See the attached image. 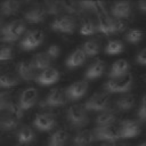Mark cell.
Returning a JSON list of instances; mask_svg holds the SVG:
<instances>
[{
    "mask_svg": "<svg viewBox=\"0 0 146 146\" xmlns=\"http://www.w3.org/2000/svg\"><path fill=\"white\" fill-rule=\"evenodd\" d=\"M21 7V2L19 1H14V0H9V1H5L1 3L0 10L1 14L5 16H10L13 14H15Z\"/></svg>",
    "mask_w": 146,
    "mask_h": 146,
    "instance_id": "obj_26",
    "label": "cell"
},
{
    "mask_svg": "<svg viewBox=\"0 0 146 146\" xmlns=\"http://www.w3.org/2000/svg\"><path fill=\"white\" fill-rule=\"evenodd\" d=\"M95 140L94 133L89 130H81L79 131L73 138L74 146H89Z\"/></svg>",
    "mask_w": 146,
    "mask_h": 146,
    "instance_id": "obj_22",
    "label": "cell"
},
{
    "mask_svg": "<svg viewBox=\"0 0 146 146\" xmlns=\"http://www.w3.org/2000/svg\"><path fill=\"white\" fill-rule=\"evenodd\" d=\"M138 146H146V141H145V143H141V144L138 145Z\"/></svg>",
    "mask_w": 146,
    "mask_h": 146,
    "instance_id": "obj_43",
    "label": "cell"
},
{
    "mask_svg": "<svg viewBox=\"0 0 146 146\" xmlns=\"http://www.w3.org/2000/svg\"><path fill=\"white\" fill-rule=\"evenodd\" d=\"M94 138L96 140L103 141H115L120 137V127L116 124H111L106 127H97L94 131Z\"/></svg>",
    "mask_w": 146,
    "mask_h": 146,
    "instance_id": "obj_5",
    "label": "cell"
},
{
    "mask_svg": "<svg viewBox=\"0 0 146 146\" xmlns=\"http://www.w3.org/2000/svg\"><path fill=\"white\" fill-rule=\"evenodd\" d=\"M128 70H129V63L125 59H119L113 63L111 71L108 73V76L111 79L121 78V76L128 74Z\"/></svg>",
    "mask_w": 146,
    "mask_h": 146,
    "instance_id": "obj_18",
    "label": "cell"
},
{
    "mask_svg": "<svg viewBox=\"0 0 146 146\" xmlns=\"http://www.w3.org/2000/svg\"><path fill=\"white\" fill-rule=\"evenodd\" d=\"M17 72L19 74V76L23 80H25V81H32V80L36 79V76H35V70L31 65L30 62H26V60L19 62L18 65H17Z\"/></svg>",
    "mask_w": 146,
    "mask_h": 146,
    "instance_id": "obj_19",
    "label": "cell"
},
{
    "mask_svg": "<svg viewBox=\"0 0 146 146\" xmlns=\"http://www.w3.org/2000/svg\"><path fill=\"white\" fill-rule=\"evenodd\" d=\"M67 120L72 127L83 128L88 124L87 111L81 105H72L67 110Z\"/></svg>",
    "mask_w": 146,
    "mask_h": 146,
    "instance_id": "obj_4",
    "label": "cell"
},
{
    "mask_svg": "<svg viewBox=\"0 0 146 146\" xmlns=\"http://www.w3.org/2000/svg\"><path fill=\"white\" fill-rule=\"evenodd\" d=\"M19 79L14 73H6L0 75V87L1 88H10L13 86L18 84Z\"/></svg>",
    "mask_w": 146,
    "mask_h": 146,
    "instance_id": "obj_29",
    "label": "cell"
},
{
    "mask_svg": "<svg viewBox=\"0 0 146 146\" xmlns=\"http://www.w3.org/2000/svg\"><path fill=\"white\" fill-rule=\"evenodd\" d=\"M67 139H68V132L64 129H59L51 135L48 146H64Z\"/></svg>",
    "mask_w": 146,
    "mask_h": 146,
    "instance_id": "obj_25",
    "label": "cell"
},
{
    "mask_svg": "<svg viewBox=\"0 0 146 146\" xmlns=\"http://www.w3.org/2000/svg\"><path fill=\"white\" fill-rule=\"evenodd\" d=\"M25 31V23L22 19H16L7 25H5L1 30V41L5 42H14L16 41Z\"/></svg>",
    "mask_w": 146,
    "mask_h": 146,
    "instance_id": "obj_1",
    "label": "cell"
},
{
    "mask_svg": "<svg viewBox=\"0 0 146 146\" xmlns=\"http://www.w3.org/2000/svg\"><path fill=\"white\" fill-rule=\"evenodd\" d=\"M86 58L87 56L82 50V48H78L66 58V66L68 68H76L83 65V63L86 62Z\"/></svg>",
    "mask_w": 146,
    "mask_h": 146,
    "instance_id": "obj_17",
    "label": "cell"
},
{
    "mask_svg": "<svg viewBox=\"0 0 146 146\" xmlns=\"http://www.w3.org/2000/svg\"><path fill=\"white\" fill-rule=\"evenodd\" d=\"M138 8L141 13H146V0L144 1H139L138 2Z\"/></svg>",
    "mask_w": 146,
    "mask_h": 146,
    "instance_id": "obj_40",
    "label": "cell"
},
{
    "mask_svg": "<svg viewBox=\"0 0 146 146\" xmlns=\"http://www.w3.org/2000/svg\"><path fill=\"white\" fill-rule=\"evenodd\" d=\"M17 139L21 144H29L34 139V132L30 127L23 125L17 133Z\"/></svg>",
    "mask_w": 146,
    "mask_h": 146,
    "instance_id": "obj_27",
    "label": "cell"
},
{
    "mask_svg": "<svg viewBox=\"0 0 146 146\" xmlns=\"http://www.w3.org/2000/svg\"><path fill=\"white\" fill-rule=\"evenodd\" d=\"M2 30V18H1V16H0V31Z\"/></svg>",
    "mask_w": 146,
    "mask_h": 146,
    "instance_id": "obj_42",
    "label": "cell"
},
{
    "mask_svg": "<svg viewBox=\"0 0 146 146\" xmlns=\"http://www.w3.org/2000/svg\"><path fill=\"white\" fill-rule=\"evenodd\" d=\"M124 49V46L121 41L119 40H112L110 41L106 47H105V52L107 55H116V54H120L122 52Z\"/></svg>",
    "mask_w": 146,
    "mask_h": 146,
    "instance_id": "obj_32",
    "label": "cell"
},
{
    "mask_svg": "<svg viewBox=\"0 0 146 146\" xmlns=\"http://www.w3.org/2000/svg\"><path fill=\"white\" fill-rule=\"evenodd\" d=\"M48 14L51 15H58L62 11H64V6L63 2H58V1H52V2H47V8H46Z\"/></svg>",
    "mask_w": 146,
    "mask_h": 146,
    "instance_id": "obj_34",
    "label": "cell"
},
{
    "mask_svg": "<svg viewBox=\"0 0 146 146\" xmlns=\"http://www.w3.org/2000/svg\"><path fill=\"white\" fill-rule=\"evenodd\" d=\"M65 100H66L65 90L60 88H55L49 92L47 98L41 103V106H50V107L62 106L65 104Z\"/></svg>",
    "mask_w": 146,
    "mask_h": 146,
    "instance_id": "obj_10",
    "label": "cell"
},
{
    "mask_svg": "<svg viewBox=\"0 0 146 146\" xmlns=\"http://www.w3.org/2000/svg\"><path fill=\"white\" fill-rule=\"evenodd\" d=\"M43 32L40 30H33L26 33L24 39L21 41L19 46L23 50H32L39 47L43 41Z\"/></svg>",
    "mask_w": 146,
    "mask_h": 146,
    "instance_id": "obj_6",
    "label": "cell"
},
{
    "mask_svg": "<svg viewBox=\"0 0 146 146\" xmlns=\"http://www.w3.org/2000/svg\"><path fill=\"white\" fill-rule=\"evenodd\" d=\"M135 96L131 94H124L116 99V108L122 112H128L135 106Z\"/></svg>",
    "mask_w": 146,
    "mask_h": 146,
    "instance_id": "obj_23",
    "label": "cell"
},
{
    "mask_svg": "<svg viewBox=\"0 0 146 146\" xmlns=\"http://www.w3.org/2000/svg\"><path fill=\"white\" fill-rule=\"evenodd\" d=\"M82 50L84 51L87 57H94L99 51V43L96 40H89V41L83 43Z\"/></svg>",
    "mask_w": 146,
    "mask_h": 146,
    "instance_id": "obj_30",
    "label": "cell"
},
{
    "mask_svg": "<svg viewBox=\"0 0 146 146\" xmlns=\"http://www.w3.org/2000/svg\"><path fill=\"white\" fill-rule=\"evenodd\" d=\"M31 65L34 67V70H42L44 71L46 68L50 67V63H51V58L47 55V52H39L36 55H34V57L32 58V60L30 62Z\"/></svg>",
    "mask_w": 146,
    "mask_h": 146,
    "instance_id": "obj_20",
    "label": "cell"
},
{
    "mask_svg": "<svg viewBox=\"0 0 146 146\" xmlns=\"http://www.w3.org/2000/svg\"><path fill=\"white\" fill-rule=\"evenodd\" d=\"M138 116L141 121H146V96L143 97L141 105L138 110Z\"/></svg>",
    "mask_w": 146,
    "mask_h": 146,
    "instance_id": "obj_38",
    "label": "cell"
},
{
    "mask_svg": "<svg viewBox=\"0 0 146 146\" xmlns=\"http://www.w3.org/2000/svg\"><path fill=\"white\" fill-rule=\"evenodd\" d=\"M58 79H59V72L54 67H49V68H46L44 71H42L36 76L35 80L41 86H50V84L57 82Z\"/></svg>",
    "mask_w": 146,
    "mask_h": 146,
    "instance_id": "obj_13",
    "label": "cell"
},
{
    "mask_svg": "<svg viewBox=\"0 0 146 146\" xmlns=\"http://www.w3.org/2000/svg\"><path fill=\"white\" fill-rule=\"evenodd\" d=\"M13 57V49L8 46H0V60H7Z\"/></svg>",
    "mask_w": 146,
    "mask_h": 146,
    "instance_id": "obj_35",
    "label": "cell"
},
{
    "mask_svg": "<svg viewBox=\"0 0 146 146\" xmlns=\"http://www.w3.org/2000/svg\"><path fill=\"white\" fill-rule=\"evenodd\" d=\"M131 3L128 1H119L115 2L111 9L112 15L116 19H124L129 18L131 15Z\"/></svg>",
    "mask_w": 146,
    "mask_h": 146,
    "instance_id": "obj_14",
    "label": "cell"
},
{
    "mask_svg": "<svg viewBox=\"0 0 146 146\" xmlns=\"http://www.w3.org/2000/svg\"><path fill=\"white\" fill-rule=\"evenodd\" d=\"M51 29L57 32L73 33L75 30V21L71 16H60L52 21Z\"/></svg>",
    "mask_w": 146,
    "mask_h": 146,
    "instance_id": "obj_8",
    "label": "cell"
},
{
    "mask_svg": "<svg viewBox=\"0 0 146 146\" xmlns=\"http://www.w3.org/2000/svg\"><path fill=\"white\" fill-rule=\"evenodd\" d=\"M88 90V82L84 80H79L70 84L65 90V96L70 100H78L86 95Z\"/></svg>",
    "mask_w": 146,
    "mask_h": 146,
    "instance_id": "obj_7",
    "label": "cell"
},
{
    "mask_svg": "<svg viewBox=\"0 0 146 146\" xmlns=\"http://www.w3.org/2000/svg\"><path fill=\"white\" fill-rule=\"evenodd\" d=\"M16 105L11 102L8 91H0V112L11 111Z\"/></svg>",
    "mask_w": 146,
    "mask_h": 146,
    "instance_id": "obj_28",
    "label": "cell"
},
{
    "mask_svg": "<svg viewBox=\"0 0 146 146\" xmlns=\"http://www.w3.org/2000/svg\"><path fill=\"white\" fill-rule=\"evenodd\" d=\"M56 124V120L55 116L52 114L49 113H43V114H39L35 116L34 121H33V125L41 131H48L51 130Z\"/></svg>",
    "mask_w": 146,
    "mask_h": 146,
    "instance_id": "obj_12",
    "label": "cell"
},
{
    "mask_svg": "<svg viewBox=\"0 0 146 146\" xmlns=\"http://www.w3.org/2000/svg\"><path fill=\"white\" fill-rule=\"evenodd\" d=\"M100 146H116V143L115 141H104Z\"/></svg>",
    "mask_w": 146,
    "mask_h": 146,
    "instance_id": "obj_41",
    "label": "cell"
},
{
    "mask_svg": "<svg viewBox=\"0 0 146 146\" xmlns=\"http://www.w3.org/2000/svg\"><path fill=\"white\" fill-rule=\"evenodd\" d=\"M143 39V32L138 29H130L125 34V40L130 43H138Z\"/></svg>",
    "mask_w": 146,
    "mask_h": 146,
    "instance_id": "obj_33",
    "label": "cell"
},
{
    "mask_svg": "<svg viewBox=\"0 0 146 146\" xmlns=\"http://www.w3.org/2000/svg\"><path fill=\"white\" fill-rule=\"evenodd\" d=\"M136 60H137V63H138V64L146 66V48H144L143 50H140V51L138 52Z\"/></svg>",
    "mask_w": 146,
    "mask_h": 146,
    "instance_id": "obj_39",
    "label": "cell"
},
{
    "mask_svg": "<svg viewBox=\"0 0 146 146\" xmlns=\"http://www.w3.org/2000/svg\"><path fill=\"white\" fill-rule=\"evenodd\" d=\"M46 14L47 10L46 8L41 7V6H34L32 8H30L25 14H24V18L32 24H36V23H41L44 21L46 18Z\"/></svg>",
    "mask_w": 146,
    "mask_h": 146,
    "instance_id": "obj_15",
    "label": "cell"
},
{
    "mask_svg": "<svg viewBox=\"0 0 146 146\" xmlns=\"http://www.w3.org/2000/svg\"><path fill=\"white\" fill-rule=\"evenodd\" d=\"M46 52L51 59H56L60 54V48L57 44H51V46H49V48L47 49Z\"/></svg>",
    "mask_w": 146,
    "mask_h": 146,
    "instance_id": "obj_36",
    "label": "cell"
},
{
    "mask_svg": "<svg viewBox=\"0 0 146 146\" xmlns=\"http://www.w3.org/2000/svg\"><path fill=\"white\" fill-rule=\"evenodd\" d=\"M110 104H111V100L107 92H96L84 103L83 107L86 111L104 112L108 110Z\"/></svg>",
    "mask_w": 146,
    "mask_h": 146,
    "instance_id": "obj_3",
    "label": "cell"
},
{
    "mask_svg": "<svg viewBox=\"0 0 146 146\" xmlns=\"http://www.w3.org/2000/svg\"><path fill=\"white\" fill-rule=\"evenodd\" d=\"M97 16H98L97 30L106 35L113 34V18L110 17L107 13H100Z\"/></svg>",
    "mask_w": 146,
    "mask_h": 146,
    "instance_id": "obj_16",
    "label": "cell"
},
{
    "mask_svg": "<svg viewBox=\"0 0 146 146\" xmlns=\"http://www.w3.org/2000/svg\"><path fill=\"white\" fill-rule=\"evenodd\" d=\"M104 70H105V63L100 59H97L88 67V70L84 73V76L89 80L97 79V78L102 76V74L104 73Z\"/></svg>",
    "mask_w": 146,
    "mask_h": 146,
    "instance_id": "obj_21",
    "label": "cell"
},
{
    "mask_svg": "<svg viewBox=\"0 0 146 146\" xmlns=\"http://www.w3.org/2000/svg\"><path fill=\"white\" fill-rule=\"evenodd\" d=\"M119 127L121 138H133L140 133L139 124L135 120H123Z\"/></svg>",
    "mask_w": 146,
    "mask_h": 146,
    "instance_id": "obj_11",
    "label": "cell"
},
{
    "mask_svg": "<svg viewBox=\"0 0 146 146\" xmlns=\"http://www.w3.org/2000/svg\"><path fill=\"white\" fill-rule=\"evenodd\" d=\"M131 86H132V75L130 73L121 76V78H117V79H111L110 81L105 82L104 84V88L106 90V92H128L130 89H131Z\"/></svg>",
    "mask_w": 146,
    "mask_h": 146,
    "instance_id": "obj_2",
    "label": "cell"
},
{
    "mask_svg": "<svg viewBox=\"0 0 146 146\" xmlns=\"http://www.w3.org/2000/svg\"><path fill=\"white\" fill-rule=\"evenodd\" d=\"M38 99V90L35 88H26L25 90L22 91L19 96V102H18V107L21 111H26L31 108Z\"/></svg>",
    "mask_w": 146,
    "mask_h": 146,
    "instance_id": "obj_9",
    "label": "cell"
},
{
    "mask_svg": "<svg viewBox=\"0 0 146 146\" xmlns=\"http://www.w3.org/2000/svg\"><path fill=\"white\" fill-rule=\"evenodd\" d=\"M125 30V24L122 19L113 18V33H121Z\"/></svg>",
    "mask_w": 146,
    "mask_h": 146,
    "instance_id": "obj_37",
    "label": "cell"
},
{
    "mask_svg": "<svg viewBox=\"0 0 146 146\" xmlns=\"http://www.w3.org/2000/svg\"><path fill=\"white\" fill-rule=\"evenodd\" d=\"M97 31V26L90 18H83L81 26H80V33L82 35H91Z\"/></svg>",
    "mask_w": 146,
    "mask_h": 146,
    "instance_id": "obj_31",
    "label": "cell"
},
{
    "mask_svg": "<svg viewBox=\"0 0 146 146\" xmlns=\"http://www.w3.org/2000/svg\"><path fill=\"white\" fill-rule=\"evenodd\" d=\"M116 119L115 112L113 110H106L104 112H100L97 117H96V123L98 127H106V125H111L114 124Z\"/></svg>",
    "mask_w": 146,
    "mask_h": 146,
    "instance_id": "obj_24",
    "label": "cell"
}]
</instances>
